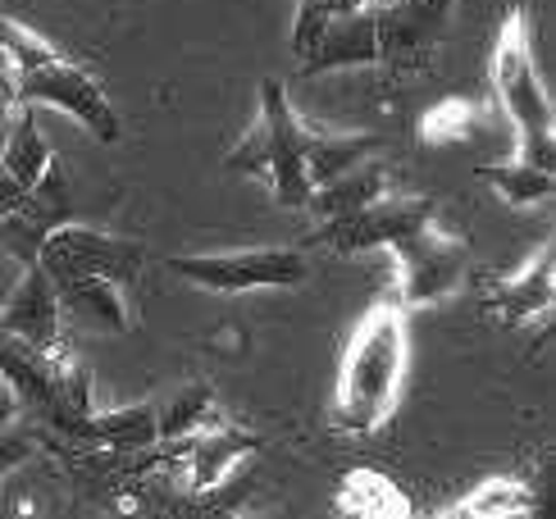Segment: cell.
Masks as SVG:
<instances>
[{"label":"cell","mask_w":556,"mask_h":519,"mask_svg":"<svg viewBox=\"0 0 556 519\" xmlns=\"http://www.w3.org/2000/svg\"><path fill=\"white\" fill-rule=\"evenodd\" d=\"M406 369L410 311L388 288L379 301H369V311L356 319L352 338L342 346L329 401V429L342 438H375L402 406Z\"/></svg>","instance_id":"6da1fadb"},{"label":"cell","mask_w":556,"mask_h":519,"mask_svg":"<svg viewBox=\"0 0 556 519\" xmlns=\"http://www.w3.org/2000/svg\"><path fill=\"white\" fill-rule=\"evenodd\" d=\"M0 60H5L14 78V105L33 110H60L68 119H78L97 141L114 147L124 137V119L105 87L87 74L78 60H68L55 41L33 33L28 23L0 14Z\"/></svg>","instance_id":"7a4b0ae2"},{"label":"cell","mask_w":556,"mask_h":519,"mask_svg":"<svg viewBox=\"0 0 556 519\" xmlns=\"http://www.w3.org/2000/svg\"><path fill=\"white\" fill-rule=\"evenodd\" d=\"M256 124H251L238 147L224 155L228 174L256 178L269 187L274 205L283 210H306L311 197V132L315 124H306L288 101L283 78H261L256 91Z\"/></svg>","instance_id":"3957f363"},{"label":"cell","mask_w":556,"mask_h":519,"mask_svg":"<svg viewBox=\"0 0 556 519\" xmlns=\"http://www.w3.org/2000/svg\"><path fill=\"white\" fill-rule=\"evenodd\" d=\"M489 83H493V101L516 128V155L552 164L556 160V124H552V101L547 87L539 78V60H534V33H529V10L516 5L502 18L493 55H489Z\"/></svg>","instance_id":"277c9868"},{"label":"cell","mask_w":556,"mask_h":519,"mask_svg":"<svg viewBox=\"0 0 556 519\" xmlns=\"http://www.w3.org/2000/svg\"><path fill=\"white\" fill-rule=\"evenodd\" d=\"M388 251L397 255V288H392V296H397L406 311H420V305H438L443 296H456L475 269L466 232L447 224L443 210H429L425 219H415Z\"/></svg>","instance_id":"5b68a950"},{"label":"cell","mask_w":556,"mask_h":519,"mask_svg":"<svg viewBox=\"0 0 556 519\" xmlns=\"http://www.w3.org/2000/svg\"><path fill=\"white\" fill-rule=\"evenodd\" d=\"M165 269L182 282L215 296H247V292H292L306 282L311 260L296 242L292 246H247V251H201V255H169Z\"/></svg>","instance_id":"8992f818"},{"label":"cell","mask_w":556,"mask_h":519,"mask_svg":"<svg viewBox=\"0 0 556 519\" xmlns=\"http://www.w3.org/2000/svg\"><path fill=\"white\" fill-rule=\"evenodd\" d=\"M452 18H456V0H379L375 64H383L397 78L425 74L438 46L452 33Z\"/></svg>","instance_id":"52a82bcc"},{"label":"cell","mask_w":556,"mask_h":519,"mask_svg":"<svg viewBox=\"0 0 556 519\" xmlns=\"http://www.w3.org/2000/svg\"><path fill=\"white\" fill-rule=\"evenodd\" d=\"M37 265L51 274V282L60 278H110L132 288L137 274L147 269V246L132 238H114L105 228H87V224H60L51 238L41 242Z\"/></svg>","instance_id":"ba28073f"},{"label":"cell","mask_w":556,"mask_h":519,"mask_svg":"<svg viewBox=\"0 0 556 519\" xmlns=\"http://www.w3.org/2000/svg\"><path fill=\"white\" fill-rule=\"evenodd\" d=\"M429 210H438L429 197L383 192V197H375V201L361 205V210H346V215L319 219V228H311L296 246H301V251H333V255L388 251L415 219H425Z\"/></svg>","instance_id":"9c48e42d"},{"label":"cell","mask_w":556,"mask_h":519,"mask_svg":"<svg viewBox=\"0 0 556 519\" xmlns=\"http://www.w3.org/2000/svg\"><path fill=\"white\" fill-rule=\"evenodd\" d=\"M18 282L14 292L5 296V305H0V328L23 342L28 351H37V356H46L51 365H78V351L74 342H68V328H64V305H60V292L51 274H46L37 260L33 265H18Z\"/></svg>","instance_id":"30bf717a"},{"label":"cell","mask_w":556,"mask_h":519,"mask_svg":"<svg viewBox=\"0 0 556 519\" xmlns=\"http://www.w3.org/2000/svg\"><path fill=\"white\" fill-rule=\"evenodd\" d=\"M165 452V469H178L188 497H211L215 488H224L233 479V469L261 452V438L238 429V423H211V429H197L188 438H174V442H160Z\"/></svg>","instance_id":"8fae6325"},{"label":"cell","mask_w":556,"mask_h":519,"mask_svg":"<svg viewBox=\"0 0 556 519\" xmlns=\"http://www.w3.org/2000/svg\"><path fill=\"white\" fill-rule=\"evenodd\" d=\"M68 219H74V192H68L64 164L51 160V169L41 174V182L0 219V255L18 260V265H33L41 255V242Z\"/></svg>","instance_id":"7c38bea8"},{"label":"cell","mask_w":556,"mask_h":519,"mask_svg":"<svg viewBox=\"0 0 556 519\" xmlns=\"http://www.w3.org/2000/svg\"><path fill=\"white\" fill-rule=\"evenodd\" d=\"M552 296H556V255L552 242H543L516 274L493 282L489 296H483V311L497 324H529L552 315Z\"/></svg>","instance_id":"4fadbf2b"},{"label":"cell","mask_w":556,"mask_h":519,"mask_svg":"<svg viewBox=\"0 0 556 519\" xmlns=\"http://www.w3.org/2000/svg\"><path fill=\"white\" fill-rule=\"evenodd\" d=\"M51 141L37 128V110L33 105H14V124L5 137V151H0V219L33 192L41 182V174L51 169Z\"/></svg>","instance_id":"5bb4252c"},{"label":"cell","mask_w":556,"mask_h":519,"mask_svg":"<svg viewBox=\"0 0 556 519\" xmlns=\"http://www.w3.org/2000/svg\"><path fill=\"white\" fill-rule=\"evenodd\" d=\"M64 315H74L78 324L97 328V333H128L132 328V305L128 288L110 278H60L55 282Z\"/></svg>","instance_id":"9a60e30c"},{"label":"cell","mask_w":556,"mask_h":519,"mask_svg":"<svg viewBox=\"0 0 556 519\" xmlns=\"http://www.w3.org/2000/svg\"><path fill=\"white\" fill-rule=\"evenodd\" d=\"M333 510L356 519H410L415 506L383 469H352L333 488Z\"/></svg>","instance_id":"2e32d148"},{"label":"cell","mask_w":556,"mask_h":519,"mask_svg":"<svg viewBox=\"0 0 556 519\" xmlns=\"http://www.w3.org/2000/svg\"><path fill=\"white\" fill-rule=\"evenodd\" d=\"M539 510V492L529 488L525 479L511 474H497V479H483L475 492H466L460 502L443 506L438 519H525Z\"/></svg>","instance_id":"e0dca14e"},{"label":"cell","mask_w":556,"mask_h":519,"mask_svg":"<svg viewBox=\"0 0 556 519\" xmlns=\"http://www.w3.org/2000/svg\"><path fill=\"white\" fill-rule=\"evenodd\" d=\"M383 192H392L388 169H383V164L361 160L346 174L319 182L315 192L306 197V210H311L315 219H329V215H346V210H361V205H369V201L383 197Z\"/></svg>","instance_id":"ac0fdd59"},{"label":"cell","mask_w":556,"mask_h":519,"mask_svg":"<svg viewBox=\"0 0 556 519\" xmlns=\"http://www.w3.org/2000/svg\"><path fill=\"white\" fill-rule=\"evenodd\" d=\"M155 406V442H174V438H188L197 429H211V423L224 419L219 401L211 392V383H182L169 396L151 401Z\"/></svg>","instance_id":"d6986e66"},{"label":"cell","mask_w":556,"mask_h":519,"mask_svg":"<svg viewBox=\"0 0 556 519\" xmlns=\"http://www.w3.org/2000/svg\"><path fill=\"white\" fill-rule=\"evenodd\" d=\"M475 174L489 182L506 205H516V210L552 201V164H534V160L511 155V160H502V164H479Z\"/></svg>","instance_id":"ffe728a7"},{"label":"cell","mask_w":556,"mask_h":519,"mask_svg":"<svg viewBox=\"0 0 556 519\" xmlns=\"http://www.w3.org/2000/svg\"><path fill=\"white\" fill-rule=\"evenodd\" d=\"M483 124H489V105L483 101L447 97L415 119V137H420V147H456V141H470Z\"/></svg>","instance_id":"44dd1931"},{"label":"cell","mask_w":556,"mask_h":519,"mask_svg":"<svg viewBox=\"0 0 556 519\" xmlns=\"http://www.w3.org/2000/svg\"><path fill=\"white\" fill-rule=\"evenodd\" d=\"M375 151H383V137L379 132H329V128H315L311 132V182H329L338 174H346L352 164L369 160ZM311 187V192H315Z\"/></svg>","instance_id":"7402d4cb"},{"label":"cell","mask_w":556,"mask_h":519,"mask_svg":"<svg viewBox=\"0 0 556 519\" xmlns=\"http://www.w3.org/2000/svg\"><path fill=\"white\" fill-rule=\"evenodd\" d=\"M375 10H379V0H296V23H292V41H288L292 55L301 60L329 28H338L346 18L375 14Z\"/></svg>","instance_id":"603a6c76"},{"label":"cell","mask_w":556,"mask_h":519,"mask_svg":"<svg viewBox=\"0 0 556 519\" xmlns=\"http://www.w3.org/2000/svg\"><path fill=\"white\" fill-rule=\"evenodd\" d=\"M33 452H37V442H33L28 433H18V429H5V433H0V479H5L14 465L28 460Z\"/></svg>","instance_id":"cb8c5ba5"},{"label":"cell","mask_w":556,"mask_h":519,"mask_svg":"<svg viewBox=\"0 0 556 519\" xmlns=\"http://www.w3.org/2000/svg\"><path fill=\"white\" fill-rule=\"evenodd\" d=\"M14 419H18V396H14V388L5 379H0V433H5Z\"/></svg>","instance_id":"d4e9b609"}]
</instances>
